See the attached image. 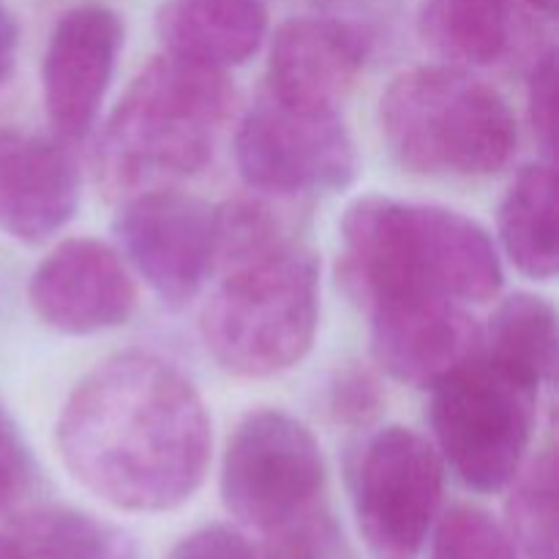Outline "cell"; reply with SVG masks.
Listing matches in <instances>:
<instances>
[{
    "mask_svg": "<svg viewBox=\"0 0 559 559\" xmlns=\"http://www.w3.org/2000/svg\"><path fill=\"white\" fill-rule=\"evenodd\" d=\"M16 49H20V25H16L14 14L0 3V85L14 71Z\"/></svg>",
    "mask_w": 559,
    "mask_h": 559,
    "instance_id": "obj_27",
    "label": "cell"
},
{
    "mask_svg": "<svg viewBox=\"0 0 559 559\" xmlns=\"http://www.w3.org/2000/svg\"><path fill=\"white\" fill-rule=\"evenodd\" d=\"M445 462L435 442L407 426L366 440L353 469V511L374 559H418L437 524Z\"/></svg>",
    "mask_w": 559,
    "mask_h": 559,
    "instance_id": "obj_8",
    "label": "cell"
},
{
    "mask_svg": "<svg viewBox=\"0 0 559 559\" xmlns=\"http://www.w3.org/2000/svg\"><path fill=\"white\" fill-rule=\"evenodd\" d=\"M80 167L49 136L0 126V233L20 243H44L74 218Z\"/></svg>",
    "mask_w": 559,
    "mask_h": 559,
    "instance_id": "obj_14",
    "label": "cell"
},
{
    "mask_svg": "<svg viewBox=\"0 0 559 559\" xmlns=\"http://www.w3.org/2000/svg\"><path fill=\"white\" fill-rule=\"evenodd\" d=\"M156 31L164 52L227 71L262 47L267 5L265 0H167Z\"/></svg>",
    "mask_w": 559,
    "mask_h": 559,
    "instance_id": "obj_16",
    "label": "cell"
},
{
    "mask_svg": "<svg viewBox=\"0 0 559 559\" xmlns=\"http://www.w3.org/2000/svg\"><path fill=\"white\" fill-rule=\"evenodd\" d=\"M235 87L227 71L158 55L131 80L96 151L98 180L131 197L202 173L216 153Z\"/></svg>",
    "mask_w": 559,
    "mask_h": 559,
    "instance_id": "obj_3",
    "label": "cell"
},
{
    "mask_svg": "<svg viewBox=\"0 0 559 559\" xmlns=\"http://www.w3.org/2000/svg\"><path fill=\"white\" fill-rule=\"evenodd\" d=\"M506 533L519 559H557L555 451H544L513 478Z\"/></svg>",
    "mask_w": 559,
    "mask_h": 559,
    "instance_id": "obj_21",
    "label": "cell"
},
{
    "mask_svg": "<svg viewBox=\"0 0 559 559\" xmlns=\"http://www.w3.org/2000/svg\"><path fill=\"white\" fill-rule=\"evenodd\" d=\"M331 413L347 426H366L380 415L382 391L371 371L360 366H347L331 382Z\"/></svg>",
    "mask_w": 559,
    "mask_h": 559,
    "instance_id": "obj_24",
    "label": "cell"
},
{
    "mask_svg": "<svg viewBox=\"0 0 559 559\" xmlns=\"http://www.w3.org/2000/svg\"><path fill=\"white\" fill-rule=\"evenodd\" d=\"M527 112L533 123L535 140L544 147V153L555 156V134H557V52L546 49L538 55L530 71L527 85Z\"/></svg>",
    "mask_w": 559,
    "mask_h": 559,
    "instance_id": "obj_25",
    "label": "cell"
},
{
    "mask_svg": "<svg viewBox=\"0 0 559 559\" xmlns=\"http://www.w3.org/2000/svg\"><path fill=\"white\" fill-rule=\"evenodd\" d=\"M538 391L480 353L431 385L435 448L462 484L480 495L513 484L533 442Z\"/></svg>",
    "mask_w": 559,
    "mask_h": 559,
    "instance_id": "obj_6",
    "label": "cell"
},
{
    "mask_svg": "<svg viewBox=\"0 0 559 559\" xmlns=\"http://www.w3.org/2000/svg\"><path fill=\"white\" fill-rule=\"evenodd\" d=\"M369 38L331 16H295L267 55V93L293 104L336 107L364 71Z\"/></svg>",
    "mask_w": 559,
    "mask_h": 559,
    "instance_id": "obj_15",
    "label": "cell"
},
{
    "mask_svg": "<svg viewBox=\"0 0 559 559\" xmlns=\"http://www.w3.org/2000/svg\"><path fill=\"white\" fill-rule=\"evenodd\" d=\"M508 260L530 278L549 282L557 273V175L555 164H530L513 178L497 213Z\"/></svg>",
    "mask_w": 559,
    "mask_h": 559,
    "instance_id": "obj_17",
    "label": "cell"
},
{
    "mask_svg": "<svg viewBox=\"0 0 559 559\" xmlns=\"http://www.w3.org/2000/svg\"><path fill=\"white\" fill-rule=\"evenodd\" d=\"M557 344L555 306L540 295L516 293L497 306L480 331L478 353L540 388L555 380Z\"/></svg>",
    "mask_w": 559,
    "mask_h": 559,
    "instance_id": "obj_19",
    "label": "cell"
},
{
    "mask_svg": "<svg viewBox=\"0 0 559 559\" xmlns=\"http://www.w3.org/2000/svg\"><path fill=\"white\" fill-rule=\"evenodd\" d=\"M235 162L251 189L278 197L333 194L358 175V151L338 107L265 96L235 134Z\"/></svg>",
    "mask_w": 559,
    "mask_h": 559,
    "instance_id": "obj_9",
    "label": "cell"
},
{
    "mask_svg": "<svg viewBox=\"0 0 559 559\" xmlns=\"http://www.w3.org/2000/svg\"><path fill=\"white\" fill-rule=\"evenodd\" d=\"M420 38L459 66H491L513 41L511 0H426Z\"/></svg>",
    "mask_w": 559,
    "mask_h": 559,
    "instance_id": "obj_18",
    "label": "cell"
},
{
    "mask_svg": "<svg viewBox=\"0 0 559 559\" xmlns=\"http://www.w3.org/2000/svg\"><path fill=\"white\" fill-rule=\"evenodd\" d=\"M25 559H142L140 546L115 524L74 508H36L16 519Z\"/></svg>",
    "mask_w": 559,
    "mask_h": 559,
    "instance_id": "obj_20",
    "label": "cell"
},
{
    "mask_svg": "<svg viewBox=\"0 0 559 559\" xmlns=\"http://www.w3.org/2000/svg\"><path fill=\"white\" fill-rule=\"evenodd\" d=\"M338 235V273L364 309L404 298L489 304L502 289L491 235L451 207L360 197L344 211Z\"/></svg>",
    "mask_w": 559,
    "mask_h": 559,
    "instance_id": "obj_2",
    "label": "cell"
},
{
    "mask_svg": "<svg viewBox=\"0 0 559 559\" xmlns=\"http://www.w3.org/2000/svg\"><path fill=\"white\" fill-rule=\"evenodd\" d=\"M126 260L167 306H186L216 271L213 207L169 189L126 197L115 216Z\"/></svg>",
    "mask_w": 559,
    "mask_h": 559,
    "instance_id": "obj_10",
    "label": "cell"
},
{
    "mask_svg": "<svg viewBox=\"0 0 559 559\" xmlns=\"http://www.w3.org/2000/svg\"><path fill=\"white\" fill-rule=\"evenodd\" d=\"M167 559H262V551L238 530L213 524L186 535Z\"/></svg>",
    "mask_w": 559,
    "mask_h": 559,
    "instance_id": "obj_26",
    "label": "cell"
},
{
    "mask_svg": "<svg viewBox=\"0 0 559 559\" xmlns=\"http://www.w3.org/2000/svg\"><path fill=\"white\" fill-rule=\"evenodd\" d=\"M80 486L129 513L189 502L211 464V415L194 382L156 353L112 355L87 371L55 424Z\"/></svg>",
    "mask_w": 559,
    "mask_h": 559,
    "instance_id": "obj_1",
    "label": "cell"
},
{
    "mask_svg": "<svg viewBox=\"0 0 559 559\" xmlns=\"http://www.w3.org/2000/svg\"><path fill=\"white\" fill-rule=\"evenodd\" d=\"M371 320V349L393 380L431 388L456 366L473 358L480 328L467 306L442 298L385 300L366 309Z\"/></svg>",
    "mask_w": 559,
    "mask_h": 559,
    "instance_id": "obj_13",
    "label": "cell"
},
{
    "mask_svg": "<svg viewBox=\"0 0 559 559\" xmlns=\"http://www.w3.org/2000/svg\"><path fill=\"white\" fill-rule=\"evenodd\" d=\"M527 3L533 5V9L544 11V14H555L557 11V0H527Z\"/></svg>",
    "mask_w": 559,
    "mask_h": 559,
    "instance_id": "obj_29",
    "label": "cell"
},
{
    "mask_svg": "<svg viewBox=\"0 0 559 559\" xmlns=\"http://www.w3.org/2000/svg\"><path fill=\"white\" fill-rule=\"evenodd\" d=\"M320 325V265L284 240L224 267L200 317L205 349L238 377H276L306 358Z\"/></svg>",
    "mask_w": 559,
    "mask_h": 559,
    "instance_id": "obj_4",
    "label": "cell"
},
{
    "mask_svg": "<svg viewBox=\"0 0 559 559\" xmlns=\"http://www.w3.org/2000/svg\"><path fill=\"white\" fill-rule=\"evenodd\" d=\"M0 559H25V555H22L20 544L14 538L0 535Z\"/></svg>",
    "mask_w": 559,
    "mask_h": 559,
    "instance_id": "obj_28",
    "label": "cell"
},
{
    "mask_svg": "<svg viewBox=\"0 0 559 559\" xmlns=\"http://www.w3.org/2000/svg\"><path fill=\"white\" fill-rule=\"evenodd\" d=\"M325 459L304 420L262 407L235 426L222 462V500L235 519L273 533L317 508Z\"/></svg>",
    "mask_w": 559,
    "mask_h": 559,
    "instance_id": "obj_7",
    "label": "cell"
},
{
    "mask_svg": "<svg viewBox=\"0 0 559 559\" xmlns=\"http://www.w3.org/2000/svg\"><path fill=\"white\" fill-rule=\"evenodd\" d=\"M431 559H519L506 527L486 511L456 506L437 522Z\"/></svg>",
    "mask_w": 559,
    "mask_h": 559,
    "instance_id": "obj_22",
    "label": "cell"
},
{
    "mask_svg": "<svg viewBox=\"0 0 559 559\" xmlns=\"http://www.w3.org/2000/svg\"><path fill=\"white\" fill-rule=\"evenodd\" d=\"M36 478L31 448L5 407L0 404V513L20 506Z\"/></svg>",
    "mask_w": 559,
    "mask_h": 559,
    "instance_id": "obj_23",
    "label": "cell"
},
{
    "mask_svg": "<svg viewBox=\"0 0 559 559\" xmlns=\"http://www.w3.org/2000/svg\"><path fill=\"white\" fill-rule=\"evenodd\" d=\"M27 298L52 331L91 336L129 322L136 309V284L112 246L96 238H69L38 262Z\"/></svg>",
    "mask_w": 559,
    "mask_h": 559,
    "instance_id": "obj_11",
    "label": "cell"
},
{
    "mask_svg": "<svg viewBox=\"0 0 559 559\" xmlns=\"http://www.w3.org/2000/svg\"><path fill=\"white\" fill-rule=\"evenodd\" d=\"M123 47V22L102 3L74 5L55 22L41 63L44 107L60 140L96 123Z\"/></svg>",
    "mask_w": 559,
    "mask_h": 559,
    "instance_id": "obj_12",
    "label": "cell"
},
{
    "mask_svg": "<svg viewBox=\"0 0 559 559\" xmlns=\"http://www.w3.org/2000/svg\"><path fill=\"white\" fill-rule=\"evenodd\" d=\"M393 158L415 175L486 178L511 164L519 129L506 98L462 66L399 74L380 104Z\"/></svg>",
    "mask_w": 559,
    "mask_h": 559,
    "instance_id": "obj_5",
    "label": "cell"
}]
</instances>
